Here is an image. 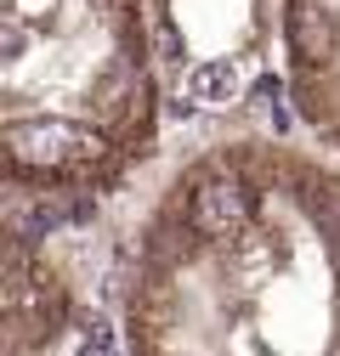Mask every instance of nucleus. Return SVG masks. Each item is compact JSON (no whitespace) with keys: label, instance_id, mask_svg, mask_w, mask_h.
<instances>
[{"label":"nucleus","instance_id":"20e7f679","mask_svg":"<svg viewBox=\"0 0 340 356\" xmlns=\"http://www.w3.org/2000/svg\"><path fill=\"white\" fill-rule=\"evenodd\" d=\"M238 85H244L238 63H193L187 79H182V91H187L193 108H222V102L238 97Z\"/></svg>","mask_w":340,"mask_h":356},{"label":"nucleus","instance_id":"f03ea898","mask_svg":"<svg viewBox=\"0 0 340 356\" xmlns=\"http://www.w3.org/2000/svg\"><path fill=\"white\" fill-rule=\"evenodd\" d=\"M187 220H193V232L210 238V243L238 238L249 227V193H244V181H233V175H210V181H199L193 198H187Z\"/></svg>","mask_w":340,"mask_h":356},{"label":"nucleus","instance_id":"0eeeda50","mask_svg":"<svg viewBox=\"0 0 340 356\" xmlns=\"http://www.w3.org/2000/svg\"><path fill=\"white\" fill-rule=\"evenodd\" d=\"M249 102L261 108V113H272V102H278V79L267 74V79H255V91H249Z\"/></svg>","mask_w":340,"mask_h":356},{"label":"nucleus","instance_id":"f257e3e1","mask_svg":"<svg viewBox=\"0 0 340 356\" xmlns=\"http://www.w3.org/2000/svg\"><path fill=\"white\" fill-rule=\"evenodd\" d=\"M0 147H6L12 170H46V175L102 159V136L68 119H12L0 130Z\"/></svg>","mask_w":340,"mask_h":356},{"label":"nucleus","instance_id":"39448f33","mask_svg":"<svg viewBox=\"0 0 340 356\" xmlns=\"http://www.w3.org/2000/svg\"><path fill=\"white\" fill-rule=\"evenodd\" d=\"M63 220H68V209H63V204L34 198L29 209H17V215H12V232H17L23 243H34V238H52V232L63 227Z\"/></svg>","mask_w":340,"mask_h":356},{"label":"nucleus","instance_id":"6e6552de","mask_svg":"<svg viewBox=\"0 0 340 356\" xmlns=\"http://www.w3.org/2000/svg\"><path fill=\"white\" fill-rule=\"evenodd\" d=\"M159 51L164 57H182V46H176V34H170V29H159Z\"/></svg>","mask_w":340,"mask_h":356},{"label":"nucleus","instance_id":"7ed1b4c3","mask_svg":"<svg viewBox=\"0 0 340 356\" xmlns=\"http://www.w3.org/2000/svg\"><path fill=\"white\" fill-rule=\"evenodd\" d=\"M284 40H289V51L301 57L307 68L329 63L334 46H340V29L329 17L323 0H289V12H284Z\"/></svg>","mask_w":340,"mask_h":356},{"label":"nucleus","instance_id":"423d86ee","mask_svg":"<svg viewBox=\"0 0 340 356\" xmlns=\"http://www.w3.org/2000/svg\"><path fill=\"white\" fill-rule=\"evenodd\" d=\"M23 40H29V34H23V23H17V17H6V23H0V57L17 63V57H23Z\"/></svg>","mask_w":340,"mask_h":356}]
</instances>
